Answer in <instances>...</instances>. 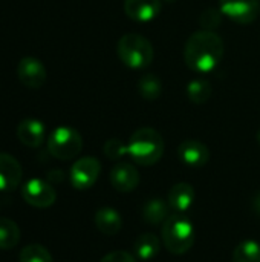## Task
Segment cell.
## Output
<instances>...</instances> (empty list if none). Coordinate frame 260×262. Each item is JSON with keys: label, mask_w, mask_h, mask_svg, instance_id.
<instances>
[{"label": "cell", "mask_w": 260, "mask_h": 262, "mask_svg": "<svg viewBox=\"0 0 260 262\" xmlns=\"http://www.w3.org/2000/svg\"><path fill=\"white\" fill-rule=\"evenodd\" d=\"M222 12L221 9H205L201 17H199V21H201V26L204 29H208V31H213L215 28H218L221 25V20H222Z\"/></svg>", "instance_id": "d4e9b609"}, {"label": "cell", "mask_w": 260, "mask_h": 262, "mask_svg": "<svg viewBox=\"0 0 260 262\" xmlns=\"http://www.w3.org/2000/svg\"><path fill=\"white\" fill-rule=\"evenodd\" d=\"M138 92L147 101H155L162 94V81L155 74H144L138 81Z\"/></svg>", "instance_id": "d6986e66"}, {"label": "cell", "mask_w": 260, "mask_h": 262, "mask_svg": "<svg viewBox=\"0 0 260 262\" xmlns=\"http://www.w3.org/2000/svg\"><path fill=\"white\" fill-rule=\"evenodd\" d=\"M133 249H135V253L136 256L141 259V261H150L153 259L158 253H159V249H161V241L156 235L153 233H144L141 235L135 244H133Z\"/></svg>", "instance_id": "ac0fdd59"}, {"label": "cell", "mask_w": 260, "mask_h": 262, "mask_svg": "<svg viewBox=\"0 0 260 262\" xmlns=\"http://www.w3.org/2000/svg\"><path fill=\"white\" fill-rule=\"evenodd\" d=\"M100 262H136V259H135L133 255H130L129 252L116 250V252L107 253Z\"/></svg>", "instance_id": "484cf974"}, {"label": "cell", "mask_w": 260, "mask_h": 262, "mask_svg": "<svg viewBox=\"0 0 260 262\" xmlns=\"http://www.w3.org/2000/svg\"><path fill=\"white\" fill-rule=\"evenodd\" d=\"M162 243L166 249L173 255L187 253L195 244V227L192 221L182 213L170 215L162 224Z\"/></svg>", "instance_id": "3957f363"}, {"label": "cell", "mask_w": 260, "mask_h": 262, "mask_svg": "<svg viewBox=\"0 0 260 262\" xmlns=\"http://www.w3.org/2000/svg\"><path fill=\"white\" fill-rule=\"evenodd\" d=\"M129 157L139 166H152L158 163L164 152L162 135L152 127H141L132 134L129 143Z\"/></svg>", "instance_id": "7a4b0ae2"}, {"label": "cell", "mask_w": 260, "mask_h": 262, "mask_svg": "<svg viewBox=\"0 0 260 262\" xmlns=\"http://www.w3.org/2000/svg\"><path fill=\"white\" fill-rule=\"evenodd\" d=\"M233 262H260V244L245 239L238 244L233 252Z\"/></svg>", "instance_id": "7402d4cb"}, {"label": "cell", "mask_w": 260, "mask_h": 262, "mask_svg": "<svg viewBox=\"0 0 260 262\" xmlns=\"http://www.w3.org/2000/svg\"><path fill=\"white\" fill-rule=\"evenodd\" d=\"M162 8L161 0H124L126 15L138 23H147L155 20Z\"/></svg>", "instance_id": "30bf717a"}, {"label": "cell", "mask_w": 260, "mask_h": 262, "mask_svg": "<svg viewBox=\"0 0 260 262\" xmlns=\"http://www.w3.org/2000/svg\"><path fill=\"white\" fill-rule=\"evenodd\" d=\"M83 149V137L78 130L69 126H60L51 132L48 137V152L60 160H74Z\"/></svg>", "instance_id": "5b68a950"}, {"label": "cell", "mask_w": 260, "mask_h": 262, "mask_svg": "<svg viewBox=\"0 0 260 262\" xmlns=\"http://www.w3.org/2000/svg\"><path fill=\"white\" fill-rule=\"evenodd\" d=\"M63 178H64V175H63L61 170H51V172L48 173V180H49L51 183H61Z\"/></svg>", "instance_id": "4316f807"}, {"label": "cell", "mask_w": 260, "mask_h": 262, "mask_svg": "<svg viewBox=\"0 0 260 262\" xmlns=\"http://www.w3.org/2000/svg\"><path fill=\"white\" fill-rule=\"evenodd\" d=\"M20 163L9 154L0 152V192H14L21 183Z\"/></svg>", "instance_id": "8fae6325"}, {"label": "cell", "mask_w": 260, "mask_h": 262, "mask_svg": "<svg viewBox=\"0 0 260 262\" xmlns=\"http://www.w3.org/2000/svg\"><path fill=\"white\" fill-rule=\"evenodd\" d=\"M166 2H169V3H170V2H176V0H166Z\"/></svg>", "instance_id": "f546056e"}, {"label": "cell", "mask_w": 260, "mask_h": 262, "mask_svg": "<svg viewBox=\"0 0 260 262\" xmlns=\"http://www.w3.org/2000/svg\"><path fill=\"white\" fill-rule=\"evenodd\" d=\"M116 52L120 60L130 69H144L153 61V46L141 34H124L118 45Z\"/></svg>", "instance_id": "277c9868"}, {"label": "cell", "mask_w": 260, "mask_h": 262, "mask_svg": "<svg viewBox=\"0 0 260 262\" xmlns=\"http://www.w3.org/2000/svg\"><path fill=\"white\" fill-rule=\"evenodd\" d=\"M20 229L9 218H0V250L14 249L20 241Z\"/></svg>", "instance_id": "ffe728a7"}, {"label": "cell", "mask_w": 260, "mask_h": 262, "mask_svg": "<svg viewBox=\"0 0 260 262\" xmlns=\"http://www.w3.org/2000/svg\"><path fill=\"white\" fill-rule=\"evenodd\" d=\"M211 94H213V89H211V84L207 80L196 78V80H192L187 84V97L195 104L207 103L211 98Z\"/></svg>", "instance_id": "44dd1931"}, {"label": "cell", "mask_w": 260, "mask_h": 262, "mask_svg": "<svg viewBox=\"0 0 260 262\" xmlns=\"http://www.w3.org/2000/svg\"><path fill=\"white\" fill-rule=\"evenodd\" d=\"M195 198H196V192H195L192 184L178 183L170 189L169 196H167V203L175 213L185 215L188 212V209L193 206Z\"/></svg>", "instance_id": "9a60e30c"}, {"label": "cell", "mask_w": 260, "mask_h": 262, "mask_svg": "<svg viewBox=\"0 0 260 262\" xmlns=\"http://www.w3.org/2000/svg\"><path fill=\"white\" fill-rule=\"evenodd\" d=\"M110 183L115 190L129 193L139 184V173L130 163H118L110 170Z\"/></svg>", "instance_id": "4fadbf2b"}, {"label": "cell", "mask_w": 260, "mask_h": 262, "mask_svg": "<svg viewBox=\"0 0 260 262\" xmlns=\"http://www.w3.org/2000/svg\"><path fill=\"white\" fill-rule=\"evenodd\" d=\"M219 9L239 25H250L259 17L260 0H219Z\"/></svg>", "instance_id": "ba28073f"}, {"label": "cell", "mask_w": 260, "mask_h": 262, "mask_svg": "<svg viewBox=\"0 0 260 262\" xmlns=\"http://www.w3.org/2000/svg\"><path fill=\"white\" fill-rule=\"evenodd\" d=\"M257 141H259V144H260V127H259V130H257Z\"/></svg>", "instance_id": "f1b7e54d"}, {"label": "cell", "mask_w": 260, "mask_h": 262, "mask_svg": "<svg viewBox=\"0 0 260 262\" xmlns=\"http://www.w3.org/2000/svg\"><path fill=\"white\" fill-rule=\"evenodd\" d=\"M103 152L104 155L109 158V160H113V161H118L121 160L123 157L129 155V149H127V144H124L121 140L118 138H110L104 143V147H103Z\"/></svg>", "instance_id": "cb8c5ba5"}, {"label": "cell", "mask_w": 260, "mask_h": 262, "mask_svg": "<svg viewBox=\"0 0 260 262\" xmlns=\"http://www.w3.org/2000/svg\"><path fill=\"white\" fill-rule=\"evenodd\" d=\"M17 138L26 147H40L46 138V126L37 118H25L17 126Z\"/></svg>", "instance_id": "5bb4252c"}, {"label": "cell", "mask_w": 260, "mask_h": 262, "mask_svg": "<svg viewBox=\"0 0 260 262\" xmlns=\"http://www.w3.org/2000/svg\"><path fill=\"white\" fill-rule=\"evenodd\" d=\"M178 157L185 166L198 169L210 161V150L198 140H185L178 147Z\"/></svg>", "instance_id": "7c38bea8"}, {"label": "cell", "mask_w": 260, "mask_h": 262, "mask_svg": "<svg viewBox=\"0 0 260 262\" xmlns=\"http://www.w3.org/2000/svg\"><path fill=\"white\" fill-rule=\"evenodd\" d=\"M18 262H52L49 250L40 244H29L21 249Z\"/></svg>", "instance_id": "603a6c76"}, {"label": "cell", "mask_w": 260, "mask_h": 262, "mask_svg": "<svg viewBox=\"0 0 260 262\" xmlns=\"http://www.w3.org/2000/svg\"><path fill=\"white\" fill-rule=\"evenodd\" d=\"M224 57V41L215 32L201 29L193 32L184 48L185 64L198 74H208L218 68Z\"/></svg>", "instance_id": "6da1fadb"}, {"label": "cell", "mask_w": 260, "mask_h": 262, "mask_svg": "<svg viewBox=\"0 0 260 262\" xmlns=\"http://www.w3.org/2000/svg\"><path fill=\"white\" fill-rule=\"evenodd\" d=\"M101 172V164L95 157H83L74 163L70 167V184L77 190H87L90 189Z\"/></svg>", "instance_id": "8992f818"}, {"label": "cell", "mask_w": 260, "mask_h": 262, "mask_svg": "<svg viewBox=\"0 0 260 262\" xmlns=\"http://www.w3.org/2000/svg\"><path fill=\"white\" fill-rule=\"evenodd\" d=\"M21 196L26 204L37 209H48L57 200V192L51 186L49 181L32 178L26 181L21 187Z\"/></svg>", "instance_id": "52a82bcc"}, {"label": "cell", "mask_w": 260, "mask_h": 262, "mask_svg": "<svg viewBox=\"0 0 260 262\" xmlns=\"http://www.w3.org/2000/svg\"><path fill=\"white\" fill-rule=\"evenodd\" d=\"M95 226L97 229L106 235V236H113L116 235L121 227H123V218L121 215L112 209V207H101L95 213Z\"/></svg>", "instance_id": "2e32d148"}, {"label": "cell", "mask_w": 260, "mask_h": 262, "mask_svg": "<svg viewBox=\"0 0 260 262\" xmlns=\"http://www.w3.org/2000/svg\"><path fill=\"white\" fill-rule=\"evenodd\" d=\"M253 212L257 215V216H260V192H257L256 193V196L253 198Z\"/></svg>", "instance_id": "83f0119b"}, {"label": "cell", "mask_w": 260, "mask_h": 262, "mask_svg": "<svg viewBox=\"0 0 260 262\" xmlns=\"http://www.w3.org/2000/svg\"><path fill=\"white\" fill-rule=\"evenodd\" d=\"M17 77L23 86L29 89H40L46 83L48 71L41 60L35 57H25L17 64Z\"/></svg>", "instance_id": "9c48e42d"}, {"label": "cell", "mask_w": 260, "mask_h": 262, "mask_svg": "<svg viewBox=\"0 0 260 262\" xmlns=\"http://www.w3.org/2000/svg\"><path fill=\"white\" fill-rule=\"evenodd\" d=\"M169 216H170V206L164 200L153 198V200L147 201L143 207V218L146 223H149L152 226L164 224Z\"/></svg>", "instance_id": "e0dca14e"}]
</instances>
